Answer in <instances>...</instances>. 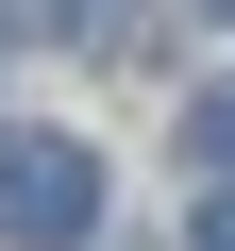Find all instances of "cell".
Returning <instances> with one entry per match:
<instances>
[{"label": "cell", "instance_id": "obj_1", "mask_svg": "<svg viewBox=\"0 0 235 251\" xmlns=\"http://www.w3.org/2000/svg\"><path fill=\"white\" fill-rule=\"evenodd\" d=\"M101 218V151L84 134H0V234H17V251H67Z\"/></svg>", "mask_w": 235, "mask_h": 251}, {"label": "cell", "instance_id": "obj_2", "mask_svg": "<svg viewBox=\"0 0 235 251\" xmlns=\"http://www.w3.org/2000/svg\"><path fill=\"white\" fill-rule=\"evenodd\" d=\"M185 151H202V168H235V67H218V84L185 100Z\"/></svg>", "mask_w": 235, "mask_h": 251}, {"label": "cell", "instance_id": "obj_3", "mask_svg": "<svg viewBox=\"0 0 235 251\" xmlns=\"http://www.w3.org/2000/svg\"><path fill=\"white\" fill-rule=\"evenodd\" d=\"M202 251H235V184H218V201H202Z\"/></svg>", "mask_w": 235, "mask_h": 251}, {"label": "cell", "instance_id": "obj_4", "mask_svg": "<svg viewBox=\"0 0 235 251\" xmlns=\"http://www.w3.org/2000/svg\"><path fill=\"white\" fill-rule=\"evenodd\" d=\"M202 17H235V0H202Z\"/></svg>", "mask_w": 235, "mask_h": 251}]
</instances>
